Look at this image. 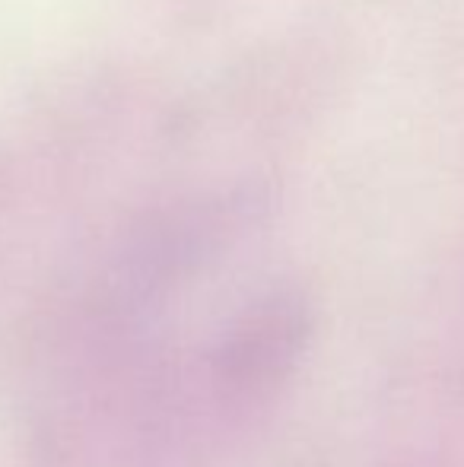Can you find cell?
Instances as JSON below:
<instances>
[{"label":"cell","mask_w":464,"mask_h":467,"mask_svg":"<svg viewBox=\"0 0 464 467\" xmlns=\"http://www.w3.org/2000/svg\"><path fill=\"white\" fill-rule=\"evenodd\" d=\"M303 308L290 299L271 302L232 334L223 359H220V375L226 379V385L242 394L271 388L280 375L290 372L293 359L303 347Z\"/></svg>","instance_id":"6da1fadb"}]
</instances>
